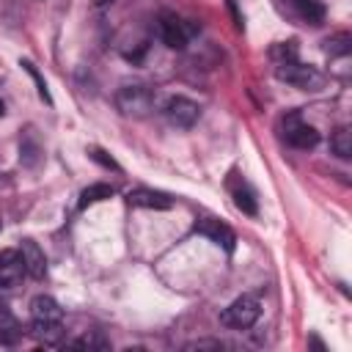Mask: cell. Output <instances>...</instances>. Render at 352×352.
<instances>
[{"instance_id":"16","label":"cell","mask_w":352,"mask_h":352,"mask_svg":"<svg viewBox=\"0 0 352 352\" xmlns=\"http://www.w3.org/2000/svg\"><path fill=\"white\" fill-rule=\"evenodd\" d=\"M330 151H333L338 160H349V157H352V129H349V126H338V129L330 135Z\"/></svg>"},{"instance_id":"19","label":"cell","mask_w":352,"mask_h":352,"mask_svg":"<svg viewBox=\"0 0 352 352\" xmlns=\"http://www.w3.org/2000/svg\"><path fill=\"white\" fill-rule=\"evenodd\" d=\"M69 346H77V349H107L110 341H107L104 336H99V333H88V336H82V338H74Z\"/></svg>"},{"instance_id":"9","label":"cell","mask_w":352,"mask_h":352,"mask_svg":"<svg viewBox=\"0 0 352 352\" xmlns=\"http://www.w3.org/2000/svg\"><path fill=\"white\" fill-rule=\"evenodd\" d=\"M195 234H201V236L212 239V242H214V245H220L226 253H231V250H234V242H236L234 231H231L226 223L214 220V217H201V220L195 223Z\"/></svg>"},{"instance_id":"14","label":"cell","mask_w":352,"mask_h":352,"mask_svg":"<svg viewBox=\"0 0 352 352\" xmlns=\"http://www.w3.org/2000/svg\"><path fill=\"white\" fill-rule=\"evenodd\" d=\"M19 338H22V327H19L16 316L6 305H0V344L14 346Z\"/></svg>"},{"instance_id":"3","label":"cell","mask_w":352,"mask_h":352,"mask_svg":"<svg viewBox=\"0 0 352 352\" xmlns=\"http://www.w3.org/2000/svg\"><path fill=\"white\" fill-rule=\"evenodd\" d=\"M258 316H261V302H258V297L242 294V297L231 300V302L223 308L220 322H223L226 327H234V330H248V327L256 324Z\"/></svg>"},{"instance_id":"13","label":"cell","mask_w":352,"mask_h":352,"mask_svg":"<svg viewBox=\"0 0 352 352\" xmlns=\"http://www.w3.org/2000/svg\"><path fill=\"white\" fill-rule=\"evenodd\" d=\"M231 195H234V204H236V209L242 212V214H248V217H256L258 214V201H256V192L245 184V182H239V184H234L231 187Z\"/></svg>"},{"instance_id":"22","label":"cell","mask_w":352,"mask_h":352,"mask_svg":"<svg viewBox=\"0 0 352 352\" xmlns=\"http://www.w3.org/2000/svg\"><path fill=\"white\" fill-rule=\"evenodd\" d=\"M88 154H91V160H94V162H99L102 168H107V170H121V168H118V162H116L107 151H102V148H91Z\"/></svg>"},{"instance_id":"20","label":"cell","mask_w":352,"mask_h":352,"mask_svg":"<svg viewBox=\"0 0 352 352\" xmlns=\"http://www.w3.org/2000/svg\"><path fill=\"white\" fill-rule=\"evenodd\" d=\"M19 66H22V69H25V72H28V74H30V77H33V82H36V91H38V96H41V99H44V102H47V104H50V102H52V99H50V91H47V82H44V80H41V74H38V72H36V66H33V63H30V60H22V63H19Z\"/></svg>"},{"instance_id":"12","label":"cell","mask_w":352,"mask_h":352,"mask_svg":"<svg viewBox=\"0 0 352 352\" xmlns=\"http://www.w3.org/2000/svg\"><path fill=\"white\" fill-rule=\"evenodd\" d=\"M286 8L297 22H305V25L324 22V6L319 0H286Z\"/></svg>"},{"instance_id":"24","label":"cell","mask_w":352,"mask_h":352,"mask_svg":"<svg viewBox=\"0 0 352 352\" xmlns=\"http://www.w3.org/2000/svg\"><path fill=\"white\" fill-rule=\"evenodd\" d=\"M228 8H231V16H234V25L242 30V16H239V11H236V3H234V0H228Z\"/></svg>"},{"instance_id":"1","label":"cell","mask_w":352,"mask_h":352,"mask_svg":"<svg viewBox=\"0 0 352 352\" xmlns=\"http://www.w3.org/2000/svg\"><path fill=\"white\" fill-rule=\"evenodd\" d=\"M30 322H33V336L44 344H58L63 336V308L50 297L38 294L30 300Z\"/></svg>"},{"instance_id":"2","label":"cell","mask_w":352,"mask_h":352,"mask_svg":"<svg viewBox=\"0 0 352 352\" xmlns=\"http://www.w3.org/2000/svg\"><path fill=\"white\" fill-rule=\"evenodd\" d=\"M154 104H157V94L148 85L132 82L116 91V107L129 118H146L154 110Z\"/></svg>"},{"instance_id":"5","label":"cell","mask_w":352,"mask_h":352,"mask_svg":"<svg viewBox=\"0 0 352 352\" xmlns=\"http://www.w3.org/2000/svg\"><path fill=\"white\" fill-rule=\"evenodd\" d=\"M192 33H195V25H190L187 19H182V16H176V14H170V11L160 14V38H162L165 47H170V50H184V47L190 44Z\"/></svg>"},{"instance_id":"17","label":"cell","mask_w":352,"mask_h":352,"mask_svg":"<svg viewBox=\"0 0 352 352\" xmlns=\"http://www.w3.org/2000/svg\"><path fill=\"white\" fill-rule=\"evenodd\" d=\"M349 50H352V36H349V33H336L333 38L324 41V52H327L330 58L349 55Z\"/></svg>"},{"instance_id":"23","label":"cell","mask_w":352,"mask_h":352,"mask_svg":"<svg viewBox=\"0 0 352 352\" xmlns=\"http://www.w3.org/2000/svg\"><path fill=\"white\" fill-rule=\"evenodd\" d=\"M184 349L187 352H195V349H223V344L220 341H212V338H198V341L184 344Z\"/></svg>"},{"instance_id":"6","label":"cell","mask_w":352,"mask_h":352,"mask_svg":"<svg viewBox=\"0 0 352 352\" xmlns=\"http://www.w3.org/2000/svg\"><path fill=\"white\" fill-rule=\"evenodd\" d=\"M162 113H165V118H168L173 126H179V129H190V126H195V121L201 118L198 102H192V99H187V96H170V99H165Z\"/></svg>"},{"instance_id":"25","label":"cell","mask_w":352,"mask_h":352,"mask_svg":"<svg viewBox=\"0 0 352 352\" xmlns=\"http://www.w3.org/2000/svg\"><path fill=\"white\" fill-rule=\"evenodd\" d=\"M107 3H113V0H96V6H107Z\"/></svg>"},{"instance_id":"10","label":"cell","mask_w":352,"mask_h":352,"mask_svg":"<svg viewBox=\"0 0 352 352\" xmlns=\"http://www.w3.org/2000/svg\"><path fill=\"white\" fill-rule=\"evenodd\" d=\"M126 204L129 206H138V209H170L173 206V198L160 192V190H148V187H138V190H129L126 192Z\"/></svg>"},{"instance_id":"18","label":"cell","mask_w":352,"mask_h":352,"mask_svg":"<svg viewBox=\"0 0 352 352\" xmlns=\"http://www.w3.org/2000/svg\"><path fill=\"white\" fill-rule=\"evenodd\" d=\"M38 154H41V146H38L36 135L28 132V135L19 140V157H22L25 165H36V162H38Z\"/></svg>"},{"instance_id":"8","label":"cell","mask_w":352,"mask_h":352,"mask_svg":"<svg viewBox=\"0 0 352 352\" xmlns=\"http://www.w3.org/2000/svg\"><path fill=\"white\" fill-rule=\"evenodd\" d=\"M25 261L19 256V250L6 248L0 250V289H14L22 278H25Z\"/></svg>"},{"instance_id":"21","label":"cell","mask_w":352,"mask_h":352,"mask_svg":"<svg viewBox=\"0 0 352 352\" xmlns=\"http://www.w3.org/2000/svg\"><path fill=\"white\" fill-rule=\"evenodd\" d=\"M272 58H278V63H280V60H294V58H297V47H294V41H286V44L272 47Z\"/></svg>"},{"instance_id":"7","label":"cell","mask_w":352,"mask_h":352,"mask_svg":"<svg viewBox=\"0 0 352 352\" xmlns=\"http://www.w3.org/2000/svg\"><path fill=\"white\" fill-rule=\"evenodd\" d=\"M283 138H286L289 146L302 148V151H308V148H314V146L319 143V132H316L311 124L300 121L297 113H289V116L283 118Z\"/></svg>"},{"instance_id":"26","label":"cell","mask_w":352,"mask_h":352,"mask_svg":"<svg viewBox=\"0 0 352 352\" xmlns=\"http://www.w3.org/2000/svg\"><path fill=\"white\" fill-rule=\"evenodd\" d=\"M3 113H6V104H3V102H0V116H3Z\"/></svg>"},{"instance_id":"11","label":"cell","mask_w":352,"mask_h":352,"mask_svg":"<svg viewBox=\"0 0 352 352\" xmlns=\"http://www.w3.org/2000/svg\"><path fill=\"white\" fill-rule=\"evenodd\" d=\"M19 256H22V261H25V272H28L30 278L41 280V278H44V272H47L44 250H41L33 239H22V245H19Z\"/></svg>"},{"instance_id":"4","label":"cell","mask_w":352,"mask_h":352,"mask_svg":"<svg viewBox=\"0 0 352 352\" xmlns=\"http://www.w3.org/2000/svg\"><path fill=\"white\" fill-rule=\"evenodd\" d=\"M275 77H278L280 82H289V85L302 88V91H319L322 82H324V77H322L314 66H305V63H300L297 58H294V60H280V63L275 66Z\"/></svg>"},{"instance_id":"15","label":"cell","mask_w":352,"mask_h":352,"mask_svg":"<svg viewBox=\"0 0 352 352\" xmlns=\"http://www.w3.org/2000/svg\"><path fill=\"white\" fill-rule=\"evenodd\" d=\"M113 195H116L113 184H104V182L88 184V187L80 192V209H85V206H94V204H102V201H107V198H113Z\"/></svg>"}]
</instances>
